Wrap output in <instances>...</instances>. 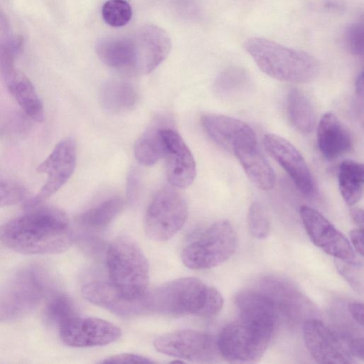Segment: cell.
<instances>
[{"instance_id":"30","label":"cell","mask_w":364,"mask_h":364,"mask_svg":"<svg viewBox=\"0 0 364 364\" xmlns=\"http://www.w3.org/2000/svg\"><path fill=\"white\" fill-rule=\"evenodd\" d=\"M78 315L72 299L63 292L50 294L43 310L47 324L59 327L62 323Z\"/></svg>"},{"instance_id":"3","label":"cell","mask_w":364,"mask_h":364,"mask_svg":"<svg viewBox=\"0 0 364 364\" xmlns=\"http://www.w3.org/2000/svg\"><path fill=\"white\" fill-rule=\"evenodd\" d=\"M244 48L263 73L277 80L306 83L318 75V61L302 50L259 37L247 39Z\"/></svg>"},{"instance_id":"33","label":"cell","mask_w":364,"mask_h":364,"mask_svg":"<svg viewBox=\"0 0 364 364\" xmlns=\"http://www.w3.org/2000/svg\"><path fill=\"white\" fill-rule=\"evenodd\" d=\"M26 196L27 191L21 182L0 172V207L21 203Z\"/></svg>"},{"instance_id":"5","label":"cell","mask_w":364,"mask_h":364,"mask_svg":"<svg viewBox=\"0 0 364 364\" xmlns=\"http://www.w3.org/2000/svg\"><path fill=\"white\" fill-rule=\"evenodd\" d=\"M46 272L28 265L12 273L0 285V322L21 319L33 311L49 293Z\"/></svg>"},{"instance_id":"8","label":"cell","mask_w":364,"mask_h":364,"mask_svg":"<svg viewBox=\"0 0 364 364\" xmlns=\"http://www.w3.org/2000/svg\"><path fill=\"white\" fill-rule=\"evenodd\" d=\"M272 333L239 321L226 326L216 341L218 352L226 360L255 363L265 353Z\"/></svg>"},{"instance_id":"21","label":"cell","mask_w":364,"mask_h":364,"mask_svg":"<svg viewBox=\"0 0 364 364\" xmlns=\"http://www.w3.org/2000/svg\"><path fill=\"white\" fill-rule=\"evenodd\" d=\"M7 90L22 110L33 120H44L43 105L29 78L14 65L1 70Z\"/></svg>"},{"instance_id":"31","label":"cell","mask_w":364,"mask_h":364,"mask_svg":"<svg viewBox=\"0 0 364 364\" xmlns=\"http://www.w3.org/2000/svg\"><path fill=\"white\" fill-rule=\"evenodd\" d=\"M250 85L248 73L240 67L232 66L220 73L214 82L213 88L218 95L229 97L245 91Z\"/></svg>"},{"instance_id":"13","label":"cell","mask_w":364,"mask_h":364,"mask_svg":"<svg viewBox=\"0 0 364 364\" xmlns=\"http://www.w3.org/2000/svg\"><path fill=\"white\" fill-rule=\"evenodd\" d=\"M58 328L62 341L75 348L105 346L117 341L122 335L120 328L107 321L79 315Z\"/></svg>"},{"instance_id":"28","label":"cell","mask_w":364,"mask_h":364,"mask_svg":"<svg viewBox=\"0 0 364 364\" xmlns=\"http://www.w3.org/2000/svg\"><path fill=\"white\" fill-rule=\"evenodd\" d=\"M163 129L156 124L152 125L147 128L136 140L134 147V155L140 164L151 166L163 157L164 151Z\"/></svg>"},{"instance_id":"17","label":"cell","mask_w":364,"mask_h":364,"mask_svg":"<svg viewBox=\"0 0 364 364\" xmlns=\"http://www.w3.org/2000/svg\"><path fill=\"white\" fill-rule=\"evenodd\" d=\"M166 173L169 183L180 188L188 187L196 175L194 157L181 135L175 130L162 129Z\"/></svg>"},{"instance_id":"39","label":"cell","mask_w":364,"mask_h":364,"mask_svg":"<svg viewBox=\"0 0 364 364\" xmlns=\"http://www.w3.org/2000/svg\"><path fill=\"white\" fill-rule=\"evenodd\" d=\"M348 350L353 358L363 360L364 341L362 337L352 339L348 345Z\"/></svg>"},{"instance_id":"14","label":"cell","mask_w":364,"mask_h":364,"mask_svg":"<svg viewBox=\"0 0 364 364\" xmlns=\"http://www.w3.org/2000/svg\"><path fill=\"white\" fill-rule=\"evenodd\" d=\"M266 151L288 173L298 189L306 196H314L316 185L301 153L288 140L275 134L264 136Z\"/></svg>"},{"instance_id":"42","label":"cell","mask_w":364,"mask_h":364,"mask_svg":"<svg viewBox=\"0 0 364 364\" xmlns=\"http://www.w3.org/2000/svg\"><path fill=\"white\" fill-rule=\"evenodd\" d=\"M363 72H361L357 77L355 81V91L358 97L363 100Z\"/></svg>"},{"instance_id":"32","label":"cell","mask_w":364,"mask_h":364,"mask_svg":"<svg viewBox=\"0 0 364 364\" xmlns=\"http://www.w3.org/2000/svg\"><path fill=\"white\" fill-rule=\"evenodd\" d=\"M102 16L109 26L122 27L131 20L132 9L126 0H107L102 7Z\"/></svg>"},{"instance_id":"27","label":"cell","mask_w":364,"mask_h":364,"mask_svg":"<svg viewBox=\"0 0 364 364\" xmlns=\"http://www.w3.org/2000/svg\"><path fill=\"white\" fill-rule=\"evenodd\" d=\"M363 166L352 159L341 162L338 168V187L345 203L355 205L362 198L363 190Z\"/></svg>"},{"instance_id":"34","label":"cell","mask_w":364,"mask_h":364,"mask_svg":"<svg viewBox=\"0 0 364 364\" xmlns=\"http://www.w3.org/2000/svg\"><path fill=\"white\" fill-rule=\"evenodd\" d=\"M248 228L251 235L257 239L266 238L270 232V223L266 209L259 202L253 203L247 214Z\"/></svg>"},{"instance_id":"1","label":"cell","mask_w":364,"mask_h":364,"mask_svg":"<svg viewBox=\"0 0 364 364\" xmlns=\"http://www.w3.org/2000/svg\"><path fill=\"white\" fill-rule=\"evenodd\" d=\"M0 241L21 254L43 255L66 251L73 237L66 213L42 203L25 209L23 214L3 224Z\"/></svg>"},{"instance_id":"12","label":"cell","mask_w":364,"mask_h":364,"mask_svg":"<svg viewBox=\"0 0 364 364\" xmlns=\"http://www.w3.org/2000/svg\"><path fill=\"white\" fill-rule=\"evenodd\" d=\"M299 214L307 235L316 246L336 259H355V252L349 240L321 213L302 205Z\"/></svg>"},{"instance_id":"16","label":"cell","mask_w":364,"mask_h":364,"mask_svg":"<svg viewBox=\"0 0 364 364\" xmlns=\"http://www.w3.org/2000/svg\"><path fill=\"white\" fill-rule=\"evenodd\" d=\"M304 338L309 352L319 363L355 362L348 345L318 319L311 318L304 323Z\"/></svg>"},{"instance_id":"22","label":"cell","mask_w":364,"mask_h":364,"mask_svg":"<svg viewBox=\"0 0 364 364\" xmlns=\"http://www.w3.org/2000/svg\"><path fill=\"white\" fill-rule=\"evenodd\" d=\"M317 144L327 159H335L347 153L352 146L350 134L332 112L324 114L317 127Z\"/></svg>"},{"instance_id":"37","label":"cell","mask_w":364,"mask_h":364,"mask_svg":"<svg viewBox=\"0 0 364 364\" xmlns=\"http://www.w3.org/2000/svg\"><path fill=\"white\" fill-rule=\"evenodd\" d=\"M102 363H154L151 360L144 356L132 354V353H122L110 356L105 359Z\"/></svg>"},{"instance_id":"11","label":"cell","mask_w":364,"mask_h":364,"mask_svg":"<svg viewBox=\"0 0 364 364\" xmlns=\"http://www.w3.org/2000/svg\"><path fill=\"white\" fill-rule=\"evenodd\" d=\"M133 51L131 70L146 75L153 71L168 56L171 41L167 32L154 24L141 26L129 35Z\"/></svg>"},{"instance_id":"15","label":"cell","mask_w":364,"mask_h":364,"mask_svg":"<svg viewBox=\"0 0 364 364\" xmlns=\"http://www.w3.org/2000/svg\"><path fill=\"white\" fill-rule=\"evenodd\" d=\"M261 291L273 303L277 313H281L291 323H304L313 318V304L287 279L267 277L261 282Z\"/></svg>"},{"instance_id":"25","label":"cell","mask_w":364,"mask_h":364,"mask_svg":"<svg viewBox=\"0 0 364 364\" xmlns=\"http://www.w3.org/2000/svg\"><path fill=\"white\" fill-rule=\"evenodd\" d=\"M100 98L105 109L113 114H119L132 110L138 102L139 95L130 83L113 80L103 85Z\"/></svg>"},{"instance_id":"36","label":"cell","mask_w":364,"mask_h":364,"mask_svg":"<svg viewBox=\"0 0 364 364\" xmlns=\"http://www.w3.org/2000/svg\"><path fill=\"white\" fill-rule=\"evenodd\" d=\"M336 267L340 274L352 288L358 292L363 291V267L355 260L346 261L336 259Z\"/></svg>"},{"instance_id":"29","label":"cell","mask_w":364,"mask_h":364,"mask_svg":"<svg viewBox=\"0 0 364 364\" xmlns=\"http://www.w3.org/2000/svg\"><path fill=\"white\" fill-rule=\"evenodd\" d=\"M124 200L119 197L109 198L82 213L78 221L84 227L100 230L108 225L121 212Z\"/></svg>"},{"instance_id":"19","label":"cell","mask_w":364,"mask_h":364,"mask_svg":"<svg viewBox=\"0 0 364 364\" xmlns=\"http://www.w3.org/2000/svg\"><path fill=\"white\" fill-rule=\"evenodd\" d=\"M82 294L90 303L121 316H132L148 311L146 296L140 299H129L111 282H89L82 287Z\"/></svg>"},{"instance_id":"7","label":"cell","mask_w":364,"mask_h":364,"mask_svg":"<svg viewBox=\"0 0 364 364\" xmlns=\"http://www.w3.org/2000/svg\"><path fill=\"white\" fill-rule=\"evenodd\" d=\"M188 207L184 198L176 189L164 187L150 201L144 219L147 236L155 241H166L184 225Z\"/></svg>"},{"instance_id":"4","label":"cell","mask_w":364,"mask_h":364,"mask_svg":"<svg viewBox=\"0 0 364 364\" xmlns=\"http://www.w3.org/2000/svg\"><path fill=\"white\" fill-rule=\"evenodd\" d=\"M106 266L111 284L129 299H140L148 293L149 265L138 245L120 236L109 245Z\"/></svg>"},{"instance_id":"9","label":"cell","mask_w":364,"mask_h":364,"mask_svg":"<svg viewBox=\"0 0 364 364\" xmlns=\"http://www.w3.org/2000/svg\"><path fill=\"white\" fill-rule=\"evenodd\" d=\"M76 158V145L72 139L58 142L37 167L39 173L46 175V181L34 197L25 201L24 209L43 203L63 186L74 172Z\"/></svg>"},{"instance_id":"26","label":"cell","mask_w":364,"mask_h":364,"mask_svg":"<svg viewBox=\"0 0 364 364\" xmlns=\"http://www.w3.org/2000/svg\"><path fill=\"white\" fill-rule=\"evenodd\" d=\"M287 109L289 121L299 132L309 134L316 124V112L311 100L302 90L292 88L287 95Z\"/></svg>"},{"instance_id":"20","label":"cell","mask_w":364,"mask_h":364,"mask_svg":"<svg viewBox=\"0 0 364 364\" xmlns=\"http://www.w3.org/2000/svg\"><path fill=\"white\" fill-rule=\"evenodd\" d=\"M235 303L240 320L273 333L277 313L272 301L261 291L245 290L239 292Z\"/></svg>"},{"instance_id":"41","label":"cell","mask_w":364,"mask_h":364,"mask_svg":"<svg viewBox=\"0 0 364 364\" xmlns=\"http://www.w3.org/2000/svg\"><path fill=\"white\" fill-rule=\"evenodd\" d=\"M350 216L357 228H363V211L362 208L353 207L350 210Z\"/></svg>"},{"instance_id":"23","label":"cell","mask_w":364,"mask_h":364,"mask_svg":"<svg viewBox=\"0 0 364 364\" xmlns=\"http://www.w3.org/2000/svg\"><path fill=\"white\" fill-rule=\"evenodd\" d=\"M250 181L259 189L271 190L275 184V173L261 151L258 144L236 149L233 153Z\"/></svg>"},{"instance_id":"6","label":"cell","mask_w":364,"mask_h":364,"mask_svg":"<svg viewBox=\"0 0 364 364\" xmlns=\"http://www.w3.org/2000/svg\"><path fill=\"white\" fill-rule=\"evenodd\" d=\"M237 235L231 223L220 220L182 250L181 258L192 269H207L227 261L235 252Z\"/></svg>"},{"instance_id":"2","label":"cell","mask_w":364,"mask_h":364,"mask_svg":"<svg viewBox=\"0 0 364 364\" xmlns=\"http://www.w3.org/2000/svg\"><path fill=\"white\" fill-rule=\"evenodd\" d=\"M146 303L148 311L212 318L220 312L224 300L215 287L198 278L183 277L148 291Z\"/></svg>"},{"instance_id":"10","label":"cell","mask_w":364,"mask_h":364,"mask_svg":"<svg viewBox=\"0 0 364 364\" xmlns=\"http://www.w3.org/2000/svg\"><path fill=\"white\" fill-rule=\"evenodd\" d=\"M155 349L163 354L189 361L206 363L217 356L216 342L207 333L196 330H178L157 337Z\"/></svg>"},{"instance_id":"35","label":"cell","mask_w":364,"mask_h":364,"mask_svg":"<svg viewBox=\"0 0 364 364\" xmlns=\"http://www.w3.org/2000/svg\"><path fill=\"white\" fill-rule=\"evenodd\" d=\"M343 45L351 55L363 57L364 53L363 22H354L349 24L343 33Z\"/></svg>"},{"instance_id":"24","label":"cell","mask_w":364,"mask_h":364,"mask_svg":"<svg viewBox=\"0 0 364 364\" xmlns=\"http://www.w3.org/2000/svg\"><path fill=\"white\" fill-rule=\"evenodd\" d=\"M95 52L99 58L107 66L131 70L133 51L129 35L102 38L95 44Z\"/></svg>"},{"instance_id":"18","label":"cell","mask_w":364,"mask_h":364,"mask_svg":"<svg viewBox=\"0 0 364 364\" xmlns=\"http://www.w3.org/2000/svg\"><path fill=\"white\" fill-rule=\"evenodd\" d=\"M208 136L223 149L234 153L240 148L257 144L251 127L245 122L223 114H208L201 118Z\"/></svg>"},{"instance_id":"38","label":"cell","mask_w":364,"mask_h":364,"mask_svg":"<svg viewBox=\"0 0 364 364\" xmlns=\"http://www.w3.org/2000/svg\"><path fill=\"white\" fill-rule=\"evenodd\" d=\"M349 236L352 247L361 256L363 255V228H355L350 231Z\"/></svg>"},{"instance_id":"40","label":"cell","mask_w":364,"mask_h":364,"mask_svg":"<svg viewBox=\"0 0 364 364\" xmlns=\"http://www.w3.org/2000/svg\"><path fill=\"white\" fill-rule=\"evenodd\" d=\"M348 311L352 318L360 326H363V304L360 302H351L348 304Z\"/></svg>"}]
</instances>
